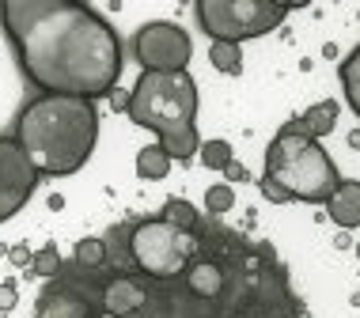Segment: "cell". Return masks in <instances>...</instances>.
<instances>
[{"mask_svg":"<svg viewBox=\"0 0 360 318\" xmlns=\"http://www.w3.org/2000/svg\"><path fill=\"white\" fill-rule=\"evenodd\" d=\"M106 262H65L42 284L34 318H311L274 243L205 216L182 273L152 277L129 262L125 227L103 235Z\"/></svg>","mask_w":360,"mask_h":318,"instance_id":"cell-1","label":"cell"},{"mask_svg":"<svg viewBox=\"0 0 360 318\" xmlns=\"http://www.w3.org/2000/svg\"><path fill=\"white\" fill-rule=\"evenodd\" d=\"M0 23L23 76L42 95L110 99L125 65L122 38L80 0H0Z\"/></svg>","mask_w":360,"mask_h":318,"instance_id":"cell-2","label":"cell"},{"mask_svg":"<svg viewBox=\"0 0 360 318\" xmlns=\"http://www.w3.org/2000/svg\"><path fill=\"white\" fill-rule=\"evenodd\" d=\"M15 140L38 178H69L84 171L99 144V110L87 99L38 95L19 110Z\"/></svg>","mask_w":360,"mask_h":318,"instance_id":"cell-3","label":"cell"},{"mask_svg":"<svg viewBox=\"0 0 360 318\" xmlns=\"http://www.w3.org/2000/svg\"><path fill=\"white\" fill-rule=\"evenodd\" d=\"M133 125L160 137L171 163H190L201 148L198 137V84L186 72H141L125 106Z\"/></svg>","mask_w":360,"mask_h":318,"instance_id":"cell-4","label":"cell"},{"mask_svg":"<svg viewBox=\"0 0 360 318\" xmlns=\"http://www.w3.org/2000/svg\"><path fill=\"white\" fill-rule=\"evenodd\" d=\"M262 197L274 205L304 201V205H326L330 194L342 186L334 156L319 140L300 133L296 118L277 129L266 148V175H262Z\"/></svg>","mask_w":360,"mask_h":318,"instance_id":"cell-5","label":"cell"},{"mask_svg":"<svg viewBox=\"0 0 360 318\" xmlns=\"http://www.w3.org/2000/svg\"><path fill=\"white\" fill-rule=\"evenodd\" d=\"M288 12V4H274V0H198L193 4L198 27L209 34V42L228 46H243L250 38L277 31Z\"/></svg>","mask_w":360,"mask_h":318,"instance_id":"cell-6","label":"cell"},{"mask_svg":"<svg viewBox=\"0 0 360 318\" xmlns=\"http://www.w3.org/2000/svg\"><path fill=\"white\" fill-rule=\"evenodd\" d=\"M133 57L141 61L144 72H186L193 42L171 19H152L133 34Z\"/></svg>","mask_w":360,"mask_h":318,"instance_id":"cell-7","label":"cell"},{"mask_svg":"<svg viewBox=\"0 0 360 318\" xmlns=\"http://www.w3.org/2000/svg\"><path fill=\"white\" fill-rule=\"evenodd\" d=\"M38 190V171L31 167V159L23 156L15 137L0 133V224L27 208V201Z\"/></svg>","mask_w":360,"mask_h":318,"instance_id":"cell-8","label":"cell"},{"mask_svg":"<svg viewBox=\"0 0 360 318\" xmlns=\"http://www.w3.org/2000/svg\"><path fill=\"white\" fill-rule=\"evenodd\" d=\"M326 216L345 231L360 227V182L356 178H342V186L326 201Z\"/></svg>","mask_w":360,"mask_h":318,"instance_id":"cell-9","label":"cell"},{"mask_svg":"<svg viewBox=\"0 0 360 318\" xmlns=\"http://www.w3.org/2000/svg\"><path fill=\"white\" fill-rule=\"evenodd\" d=\"M338 114H342V106H338L334 99H323V102L307 106V110L296 118V125H300V133H304V137H311V140L323 144V137H330V133H334Z\"/></svg>","mask_w":360,"mask_h":318,"instance_id":"cell-10","label":"cell"},{"mask_svg":"<svg viewBox=\"0 0 360 318\" xmlns=\"http://www.w3.org/2000/svg\"><path fill=\"white\" fill-rule=\"evenodd\" d=\"M137 175H141L144 182H163V178L171 175V156L163 152L160 140L137 152Z\"/></svg>","mask_w":360,"mask_h":318,"instance_id":"cell-11","label":"cell"},{"mask_svg":"<svg viewBox=\"0 0 360 318\" xmlns=\"http://www.w3.org/2000/svg\"><path fill=\"white\" fill-rule=\"evenodd\" d=\"M338 76H342V91H345V102L349 110L360 118V46L353 53L342 61V69H338Z\"/></svg>","mask_w":360,"mask_h":318,"instance_id":"cell-12","label":"cell"},{"mask_svg":"<svg viewBox=\"0 0 360 318\" xmlns=\"http://www.w3.org/2000/svg\"><path fill=\"white\" fill-rule=\"evenodd\" d=\"M160 216L167 220V224L182 227V231H193V227L201 224V216H205V212H198L190 201H182V197H167V201H163V208H160Z\"/></svg>","mask_w":360,"mask_h":318,"instance_id":"cell-13","label":"cell"},{"mask_svg":"<svg viewBox=\"0 0 360 318\" xmlns=\"http://www.w3.org/2000/svg\"><path fill=\"white\" fill-rule=\"evenodd\" d=\"M209 61H212V69L224 72V76H239L243 72V46L212 42L209 46Z\"/></svg>","mask_w":360,"mask_h":318,"instance_id":"cell-14","label":"cell"},{"mask_svg":"<svg viewBox=\"0 0 360 318\" xmlns=\"http://www.w3.org/2000/svg\"><path fill=\"white\" fill-rule=\"evenodd\" d=\"M69 262H76V265H84V269H95V265H103L106 262V246H103V235H87V239H80L76 243V250H72V258Z\"/></svg>","mask_w":360,"mask_h":318,"instance_id":"cell-15","label":"cell"},{"mask_svg":"<svg viewBox=\"0 0 360 318\" xmlns=\"http://www.w3.org/2000/svg\"><path fill=\"white\" fill-rule=\"evenodd\" d=\"M61 254H57V246L53 243H46L42 250H34L31 254V273L34 277H42V281H53L57 273H61Z\"/></svg>","mask_w":360,"mask_h":318,"instance_id":"cell-16","label":"cell"},{"mask_svg":"<svg viewBox=\"0 0 360 318\" xmlns=\"http://www.w3.org/2000/svg\"><path fill=\"white\" fill-rule=\"evenodd\" d=\"M231 205H236V190H231L228 182H217V186L205 190V216L220 220L224 212H231Z\"/></svg>","mask_w":360,"mask_h":318,"instance_id":"cell-17","label":"cell"},{"mask_svg":"<svg viewBox=\"0 0 360 318\" xmlns=\"http://www.w3.org/2000/svg\"><path fill=\"white\" fill-rule=\"evenodd\" d=\"M198 156H201V163H205L209 171H224L231 159V144L228 140H201V148H198Z\"/></svg>","mask_w":360,"mask_h":318,"instance_id":"cell-18","label":"cell"},{"mask_svg":"<svg viewBox=\"0 0 360 318\" xmlns=\"http://www.w3.org/2000/svg\"><path fill=\"white\" fill-rule=\"evenodd\" d=\"M15 303H19V288H15V281H0V314L12 311Z\"/></svg>","mask_w":360,"mask_h":318,"instance_id":"cell-19","label":"cell"},{"mask_svg":"<svg viewBox=\"0 0 360 318\" xmlns=\"http://www.w3.org/2000/svg\"><path fill=\"white\" fill-rule=\"evenodd\" d=\"M8 258H12V265H19V269H31V246H12L8 250Z\"/></svg>","mask_w":360,"mask_h":318,"instance_id":"cell-20","label":"cell"},{"mask_svg":"<svg viewBox=\"0 0 360 318\" xmlns=\"http://www.w3.org/2000/svg\"><path fill=\"white\" fill-rule=\"evenodd\" d=\"M224 175H228V186H231V182H247V178H250V175H247V167H243V163H236V159H231L228 167H224Z\"/></svg>","mask_w":360,"mask_h":318,"instance_id":"cell-21","label":"cell"},{"mask_svg":"<svg viewBox=\"0 0 360 318\" xmlns=\"http://www.w3.org/2000/svg\"><path fill=\"white\" fill-rule=\"evenodd\" d=\"M110 106H114V110H118V114H122V110H125V106H129V95H125V91H118V88H114V91H110Z\"/></svg>","mask_w":360,"mask_h":318,"instance_id":"cell-22","label":"cell"},{"mask_svg":"<svg viewBox=\"0 0 360 318\" xmlns=\"http://www.w3.org/2000/svg\"><path fill=\"white\" fill-rule=\"evenodd\" d=\"M349 144H353V148H360V129H356V133H349Z\"/></svg>","mask_w":360,"mask_h":318,"instance_id":"cell-23","label":"cell"}]
</instances>
